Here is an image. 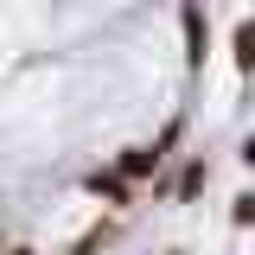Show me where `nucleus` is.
<instances>
[{
    "instance_id": "nucleus-1",
    "label": "nucleus",
    "mask_w": 255,
    "mask_h": 255,
    "mask_svg": "<svg viewBox=\"0 0 255 255\" xmlns=\"http://www.w3.org/2000/svg\"><path fill=\"white\" fill-rule=\"evenodd\" d=\"M172 134H179V128H166L153 147H128V153L115 159V172H122L128 185H134V179H153V172H159V159H166V147H172Z\"/></svg>"
},
{
    "instance_id": "nucleus-7",
    "label": "nucleus",
    "mask_w": 255,
    "mask_h": 255,
    "mask_svg": "<svg viewBox=\"0 0 255 255\" xmlns=\"http://www.w3.org/2000/svg\"><path fill=\"white\" fill-rule=\"evenodd\" d=\"M6 255H38V249H6Z\"/></svg>"
},
{
    "instance_id": "nucleus-5",
    "label": "nucleus",
    "mask_w": 255,
    "mask_h": 255,
    "mask_svg": "<svg viewBox=\"0 0 255 255\" xmlns=\"http://www.w3.org/2000/svg\"><path fill=\"white\" fill-rule=\"evenodd\" d=\"M230 51H236V70H255V26H249V19L236 26V38H230Z\"/></svg>"
},
{
    "instance_id": "nucleus-6",
    "label": "nucleus",
    "mask_w": 255,
    "mask_h": 255,
    "mask_svg": "<svg viewBox=\"0 0 255 255\" xmlns=\"http://www.w3.org/2000/svg\"><path fill=\"white\" fill-rule=\"evenodd\" d=\"M230 223H236V230H249V223H255V198H249V191H236V204H230Z\"/></svg>"
},
{
    "instance_id": "nucleus-4",
    "label": "nucleus",
    "mask_w": 255,
    "mask_h": 255,
    "mask_svg": "<svg viewBox=\"0 0 255 255\" xmlns=\"http://www.w3.org/2000/svg\"><path fill=\"white\" fill-rule=\"evenodd\" d=\"M204 185H211V166H204V159H191L185 172H179V185H172V191H179V198H185V204H191V198H198V191H204Z\"/></svg>"
},
{
    "instance_id": "nucleus-2",
    "label": "nucleus",
    "mask_w": 255,
    "mask_h": 255,
    "mask_svg": "<svg viewBox=\"0 0 255 255\" xmlns=\"http://www.w3.org/2000/svg\"><path fill=\"white\" fill-rule=\"evenodd\" d=\"M83 191H90V198H102V204H115V211H122V204H134V185H128V179L115 172V166H109V172L96 166L90 179H83Z\"/></svg>"
},
{
    "instance_id": "nucleus-3",
    "label": "nucleus",
    "mask_w": 255,
    "mask_h": 255,
    "mask_svg": "<svg viewBox=\"0 0 255 255\" xmlns=\"http://www.w3.org/2000/svg\"><path fill=\"white\" fill-rule=\"evenodd\" d=\"M179 19H185V58H191V64H204V45H211L204 6H198V0H185V13H179Z\"/></svg>"
}]
</instances>
